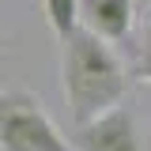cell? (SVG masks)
Segmentation results:
<instances>
[{
	"label": "cell",
	"instance_id": "obj_1",
	"mask_svg": "<svg viewBox=\"0 0 151 151\" xmlns=\"http://www.w3.org/2000/svg\"><path fill=\"white\" fill-rule=\"evenodd\" d=\"M60 83H64L72 121L87 125L91 117L106 113L125 98L132 76L121 64V57L110 49V42L76 27L68 38H60Z\"/></svg>",
	"mask_w": 151,
	"mask_h": 151
},
{
	"label": "cell",
	"instance_id": "obj_2",
	"mask_svg": "<svg viewBox=\"0 0 151 151\" xmlns=\"http://www.w3.org/2000/svg\"><path fill=\"white\" fill-rule=\"evenodd\" d=\"M0 151H76L34 91H0Z\"/></svg>",
	"mask_w": 151,
	"mask_h": 151
},
{
	"label": "cell",
	"instance_id": "obj_3",
	"mask_svg": "<svg viewBox=\"0 0 151 151\" xmlns=\"http://www.w3.org/2000/svg\"><path fill=\"white\" fill-rule=\"evenodd\" d=\"M72 147L76 151H147L129 106H110L106 113L91 117L87 125H76Z\"/></svg>",
	"mask_w": 151,
	"mask_h": 151
},
{
	"label": "cell",
	"instance_id": "obj_4",
	"mask_svg": "<svg viewBox=\"0 0 151 151\" xmlns=\"http://www.w3.org/2000/svg\"><path fill=\"white\" fill-rule=\"evenodd\" d=\"M79 27L102 42H125L136 27V0H79Z\"/></svg>",
	"mask_w": 151,
	"mask_h": 151
},
{
	"label": "cell",
	"instance_id": "obj_5",
	"mask_svg": "<svg viewBox=\"0 0 151 151\" xmlns=\"http://www.w3.org/2000/svg\"><path fill=\"white\" fill-rule=\"evenodd\" d=\"M45 4V23L57 38H68L79 27V0H42Z\"/></svg>",
	"mask_w": 151,
	"mask_h": 151
},
{
	"label": "cell",
	"instance_id": "obj_6",
	"mask_svg": "<svg viewBox=\"0 0 151 151\" xmlns=\"http://www.w3.org/2000/svg\"><path fill=\"white\" fill-rule=\"evenodd\" d=\"M136 76L151 83V19L147 27H144V34H140V57H136Z\"/></svg>",
	"mask_w": 151,
	"mask_h": 151
},
{
	"label": "cell",
	"instance_id": "obj_7",
	"mask_svg": "<svg viewBox=\"0 0 151 151\" xmlns=\"http://www.w3.org/2000/svg\"><path fill=\"white\" fill-rule=\"evenodd\" d=\"M144 4H151V0H144Z\"/></svg>",
	"mask_w": 151,
	"mask_h": 151
}]
</instances>
